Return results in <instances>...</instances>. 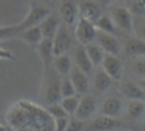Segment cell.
Here are the masks:
<instances>
[{"instance_id": "6da1fadb", "label": "cell", "mask_w": 145, "mask_h": 131, "mask_svg": "<svg viewBox=\"0 0 145 131\" xmlns=\"http://www.w3.org/2000/svg\"><path fill=\"white\" fill-rule=\"evenodd\" d=\"M6 121L12 131H55L54 118L47 108L27 99L12 104L7 112Z\"/></svg>"}, {"instance_id": "7a4b0ae2", "label": "cell", "mask_w": 145, "mask_h": 131, "mask_svg": "<svg viewBox=\"0 0 145 131\" xmlns=\"http://www.w3.org/2000/svg\"><path fill=\"white\" fill-rule=\"evenodd\" d=\"M61 79L59 74L52 67L45 68L43 84H42V96L44 100L49 105L59 103L62 99L60 94Z\"/></svg>"}, {"instance_id": "3957f363", "label": "cell", "mask_w": 145, "mask_h": 131, "mask_svg": "<svg viewBox=\"0 0 145 131\" xmlns=\"http://www.w3.org/2000/svg\"><path fill=\"white\" fill-rule=\"evenodd\" d=\"M124 126L125 124L120 118L99 115L85 124L83 131H120Z\"/></svg>"}, {"instance_id": "277c9868", "label": "cell", "mask_w": 145, "mask_h": 131, "mask_svg": "<svg viewBox=\"0 0 145 131\" xmlns=\"http://www.w3.org/2000/svg\"><path fill=\"white\" fill-rule=\"evenodd\" d=\"M98 29L92 22L80 17L75 25V36L81 46L86 47L96 40Z\"/></svg>"}, {"instance_id": "5b68a950", "label": "cell", "mask_w": 145, "mask_h": 131, "mask_svg": "<svg viewBox=\"0 0 145 131\" xmlns=\"http://www.w3.org/2000/svg\"><path fill=\"white\" fill-rule=\"evenodd\" d=\"M53 52L54 56H59L67 54L72 46V35L69 27L65 24H60L56 35L53 40Z\"/></svg>"}, {"instance_id": "8992f818", "label": "cell", "mask_w": 145, "mask_h": 131, "mask_svg": "<svg viewBox=\"0 0 145 131\" xmlns=\"http://www.w3.org/2000/svg\"><path fill=\"white\" fill-rule=\"evenodd\" d=\"M49 15H50V9L49 8L43 6L36 5V4H32L27 14L19 23L21 24L24 30H26L29 28L39 26Z\"/></svg>"}, {"instance_id": "52a82bcc", "label": "cell", "mask_w": 145, "mask_h": 131, "mask_svg": "<svg viewBox=\"0 0 145 131\" xmlns=\"http://www.w3.org/2000/svg\"><path fill=\"white\" fill-rule=\"evenodd\" d=\"M98 110V101L94 95H85L80 97L78 109L73 116L81 121L90 119Z\"/></svg>"}, {"instance_id": "ba28073f", "label": "cell", "mask_w": 145, "mask_h": 131, "mask_svg": "<svg viewBox=\"0 0 145 131\" xmlns=\"http://www.w3.org/2000/svg\"><path fill=\"white\" fill-rule=\"evenodd\" d=\"M102 70L113 80L120 82L122 79L124 64L120 56H114L110 54H106L102 63Z\"/></svg>"}, {"instance_id": "9c48e42d", "label": "cell", "mask_w": 145, "mask_h": 131, "mask_svg": "<svg viewBox=\"0 0 145 131\" xmlns=\"http://www.w3.org/2000/svg\"><path fill=\"white\" fill-rule=\"evenodd\" d=\"M96 40L106 54H110L114 56L121 55V46L115 35L108 34V33L98 30Z\"/></svg>"}, {"instance_id": "30bf717a", "label": "cell", "mask_w": 145, "mask_h": 131, "mask_svg": "<svg viewBox=\"0 0 145 131\" xmlns=\"http://www.w3.org/2000/svg\"><path fill=\"white\" fill-rule=\"evenodd\" d=\"M123 111V102L121 96L119 95H110L103 100L101 105V115L116 117L121 115Z\"/></svg>"}, {"instance_id": "8fae6325", "label": "cell", "mask_w": 145, "mask_h": 131, "mask_svg": "<svg viewBox=\"0 0 145 131\" xmlns=\"http://www.w3.org/2000/svg\"><path fill=\"white\" fill-rule=\"evenodd\" d=\"M69 77L72 82L78 95L82 96L87 95L90 88V81L88 74L80 71L78 67L73 66Z\"/></svg>"}, {"instance_id": "7c38bea8", "label": "cell", "mask_w": 145, "mask_h": 131, "mask_svg": "<svg viewBox=\"0 0 145 131\" xmlns=\"http://www.w3.org/2000/svg\"><path fill=\"white\" fill-rule=\"evenodd\" d=\"M115 25L126 32H131L133 29L132 14L128 8L124 7H118L112 11L111 16Z\"/></svg>"}, {"instance_id": "4fadbf2b", "label": "cell", "mask_w": 145, "mask_h": 131, "mask_svg": "<svg viewBox=\"0 0 145 131\" xmlns=\"http://www.w3.org/2000/svg\"><path fill=\"white\" fill-rule=\"evenodd\" d=\"M123 52L126 57L132 60L145 57V40L137 37L129 38L124 43Z\"/></svg>"}, {"instance_id": "5bb4252c", "label": "cell", "mask_w": 145, "mask_h": 131, "mask_svg": "<svg viewBox=\"0 0 145 131\" xmlns=\"http://www.w3.org/2000/svg\"><path fill=\"white\" fill-rule=\"evenodd\" d=\"M59 12L64 24L69 28L75 26L78 18H80L78 6L70 0H67L61 4Z\"/></svg>"}, {"instance_id": "9a60e30c", "label": "cell", "mask_w": 145, "mask_h": 131, "mask_svg": "<svg viewBox=\"0 0 145 131\" xmlns=\"http://www.w3.org/2000/svg\"><path fill=\"white\" fill-rule=\"evenodd\" d=\"M121 95L131 101H142L145 98V91L139 83L133 81H125L121 83Z\"/></svg>"}, {"instance_id": "2e32d148", "label": "cell", "mask_w": 145, "mask_h": 131, "mask_svg": "<svg viewBox=\"0 0 145 131\" xmlns=\"http://www.w3.org/2000/svg\"><path fill=\"white\" fill-rule=\"evenodd\" d=\"M78 11H80V17L87 19L89 22H95L101 18V10L99 7L93 1H83L78 6Z\"/></svg>"}, {"instance_id": "e0dca14e", "label": "cell", "mask_w": 145, "mask_h": 131, "mask_svg": "<svg viewBox=\"0 0 145 131\" xmlns=\"http://www.w3.org/2000/svg\"><path fill=\"white\" fill-rule=\"evenodd\" d=\"M38 50L39 58L42 61L44 68H49L53 66L54 52H53V42L50 39H43L39 45L36 49Z\"/></svg>"}, {"instance_id": "ac0fdd59", "label": "cell", "mask_w": 145, "mask_h": 131, "mask_svg": "<svg viewBox=\"0 0 145 131\" xmlns=\"http://www.w3.org/2000/svg\"><path fill=\"white\" fill-rule=\"evenodd\" d=\"M18 38L22 41H24L28 46H30V47L34 49H37V47H38L43 40V34L39 25V26L32 27L22 31Z\"/></svg>"}, {"instance_id": "d6986e66", "label": "cell", "mask_w": 145, "mask_h": 131, "mask_svg": "<svg viewBox=\"0 0 145 131\" xmlns=\"http://www.w3.org/2000/svg\"><path fill=\"white\" fill-rule=\"evenodd\" d=\"M74 61H75V66L88 75H89L93 71L94 66L91 61L89 60L88 54H87L84 46H80V47L77 48L75 52H74Z\"/></svg>"}, {"instance_id": "ffe728a7", "label": "cell", "mask_w": 145, "mask_h": 131, "mask_svg": "<svg viewBox=\"0 0 145 131\" xmlns=\"http://www.w3.org/2000/svg\"><path fill=\"white\" fill-rule=\"evenodd\" d=\"M59 26H60V23L59 19H57V17L53 16L51 14L48 16L47 18L39 24V27L43 34V39L53 40V38L56 35Z\"/></svg>"}, {"instance_id": "44dd1931", "label": "cell", "mask_w": 145, "mask_h": 131, "mask_svg": "<svg viewBox=\"0 0 145 131\" xmlns=\"http://www.w3.org/2000/svg\"><path fill=\"white\" fill-rule=\"evenodd\" d=\"M113 80L111 79L102 69L97 71L93 76L92 85L99 93H105L112 85Z\"/></svg>"}, {"instance_id": "7402d4cb", "label": "cell", "mask_w": 145, "mask_h": 131, "mask_svg": "<svg viewBox=\"0 0 145 131\" xmlns=\"http://www.w3.org/2000/svg\"><path fill=\"white\" fill-rule=\"evenodd\" d=\"M53 68L59 75L67 77L73 68L71 59L68 54L55 57L53 61Z\"/></svg>"}, {"instance_id": "603a6c76", "label": "cell", "mask_w": 145, "mask_h": 131, "mask_svg": "<svg viewBox=\"0 0 145 131\" xmlns=\"http://www.w3.org/2000/svg\"><path fill=\"white\" fill-rule=\"evenodd\" d=\"M85 49H86V52L89 58V60L92 62L93 66L96 67V66L101 65L106 55V53L104 52V50L101 49V46L98 43L93 42L91 44L87 45Z\"/></svg>"}, {"instance_id": "cb8c5ba5", "label": "cell", "mask_w": 145, "mask_h": 131, "mask_svg": "<svg viewBox=\"0 0 145 131\" xmlns=\"http://www.w3.org/2000/svg\"><path fill=\"white\" fill-rule=\"evenodd\" d=\"M94 25L99 31L116 36V33H117V26L115 25L114 21L110 16L101 15V18L95 22Z\"/></svg>"}, {"instance_id": "d4e9b609", "label": "cell", "mask_w": 145, "mask_h": 131, "mask_svg": "<svg viewBox=\"0 0 145 131\" xmlns=\"http://www.w3.org/2000/svg\"><path fill=\"white\" fill-rule=\"evenodd\" d=\"M126 114L131 120H137L143 116L145 114L143 101H131L126 108Z\"/></svg>"}, {"instance_id": "484cf974", "label": "cell", "mask_w": 145, "mask_h": 131, "mask_svg": "<svg viewBox=\"0 0 145 131\" xmlns=\"http://www.w3.org/2000/svg\"><path fill=\"white\" fill-rule=\"evenodd\" d=\"M22 31L24 29L20 23L0 27V41L18 38Z\"/></svg>"}, {"instance_id": "4316f807", "label": "cell", "mask_w": 145, "mask_h": 131, "mask_svg": "<svg viewBox=\"0 0 145 131\" xmlns=\"http://www.w3.org/2000/svg\"><path fill=\"white\" fill-rule=\"evenodd\" d=\"M80 95H73L69 97H65L60 100L59 104L63 109L68 114L69 116H73L78 109V104H80Z\"/></svg>"}, {"instance_id": "83f0119b", "label": "cell", "mask_w": 145, "mask_h": 131, "mask_svg": "<svg viewBox=\"0 0 145 131\" xmlns=\"http://www.w3.org/2000/svg\"><path fill=\"white\" fill-rule=\"evenodd\" d=\"M60 94L62 98L65 97H69L73 95H77V93L72 82L70 81L69 77H66L64 79H61L60 83Z\"/></svg>"}, {"instance_id": "f1b7e54d", "label": "cell", "mask_w": 145, "mask_h": 131, "mask_svg": "<svg viewBox=\"0 0 145 131\" xmlns=\"http://www.w3.org/2000/svg\"><path fill=\"white\" fill-rule=\"evenodd\" d=\"M131 68L136 75L145 79V57L134 59L132 62Z\"/></svg>"}, {"instance_id": "f546056e", "label": "cell", "mask_w": 145, "mask_h": 131, "mask_svg": "<svg viewBox=\"0 0 145 131\" xmlns=\"http://www.w3.org/2000/svg\"><path fill=\"white\" fill-rule=\"evenodd\" d=\"M47 108L48 112L49 113L54 119H57V118H60V117H65V116H69L68 114L66 113V111L63 109V107H61V105L59 103L57 104H53V105H49Z\"/></svg>"}, {"instance_id": "4dcf8cb0", "label": "cell", "mask_w": 145, "mask_h": 131, "mask_svg": "<svg viewBox=\"0 0 145 131\" xmlns=\"http://www.w3.org/2000/svg\"><path fill=\"white\" fill-rule=\"evenodd\" d=\"M84 128L85 122L78 119L74 116H71L69 118V122L66 131H83Z\"/></svg>"}, {"instance_id": "1f68e13d", "label": "cell", "mask_w": 145, "mask_h": 131, "mask_svg": "<svg viewBox=\"0 0 145 131\" xmlns=\"http://www.w3.org/2000/svg\"><path fill=\"white\" fill-rule=\"evenodd\" d=\"M70 116H65L54 119V123H55V131H66L67 126L69 125Z\"/></svg>"}, {"instance_id": "d6a6232c", "label": "cell", "mask_w": 145, "mask_h": 131, "mask_svg": "<svg viewBox=\"0 0 145 131\" xmlns=\"http://www.w3.org/2000/svg\"><path fill=\"white\" fill-rule=\"evenodd\" d=\"M0 60H7V61H13L15 60L14 55L7 50H5L0 47Z\"/></svg>"}, {"instance_id": "836d02e7", "label": "cell", "mask_w": 145, "mask_h": 131, "mask_svg": "<svg viewBox=\"0 0 145 131\" xmlns=\"http://www.w3.org/2000/svg\"><path fill=\"white\" fill-rule=\"evenodd\" d=\"M99 3L103 4V5H110V4L115 2L116 0H98Z\"/></svg>"}, {"instance_id": "e575fe53", "label": "cell", "mask_w": 145, "mask_h": 131, "mask_svg": "<svg viewBox=\"0 0 145 131\" xmlns=\"http://www.w3.org/2000/svg\"><path fill=\"white\" fill-rule=\"evenodd\" d=\"M140 37H142V40H145V24L140 28Z\"/></svg>"}, {"instance_id": "d590c367", "label": "cell", "mask_w": 145, "mask_h": 131, "mask_svg": "<svg viewBox=\"0 0 145 131\" xmlns=\"http://www.w3.org/2000/svg\"><path fill=\"white\" fill-rule=\"evenodd\" d=\"M139 84L140 85V87H142V89L145 91V79H142V81H140V82L139 83Z\"/></svg>"}, {"instance_id": "8d00e7d4", "label": "cell", "mask_w": 145, "mask_h": 131, "mask_svg": "<svg viewBox=\"0 0 145 131\" xmlns=\"http://www.w3.org/2000/svg\"><path fill=\"white\" fill-rule=\"evenodd\" d=\"M0 131H7V128H6L5 126L0 123Z\"/></svg>"}, {"instance_id": "74e56055", "label": "cell", "mask_w": 145, "mask_h": 131, "mask_svg": "<svg viewBox=\"0 0 145 131\" xmlns=\"http://www.w3.org/2000/svg\"><path fill=\"white\" fill-rule=\"evenodd\" d=\"M7 131H12V130H11V129H9V128H7Z\"/></svg>"}, {"instance_id": "f35d334b", "label": "cell", "mask_w": 145, "mask_h": 131, "mask_svg": "<svg viewBox=\"0 0 145 131\" xmlns=\"http://www.w3.org/2000/svg\"><path fill=\"white\" fill-rule=\"evenodd\" d=\"M142 131H145V126H144V128H143V129H142Z\"/></svg>"}, {"instance_id": "ab89813d", "label": "cell", "mask_w": 145, "mask_h": 131, "mask_svg": "<svg viewBox=\"0 0 145 131\" xmlns=\"http://www.w3.org/2000/svg\"><path fill=\"white\" fill-rule=\"evenodd\" d=\"M51 1H55V0H51Z\"/></svg>"}]
</instances>
